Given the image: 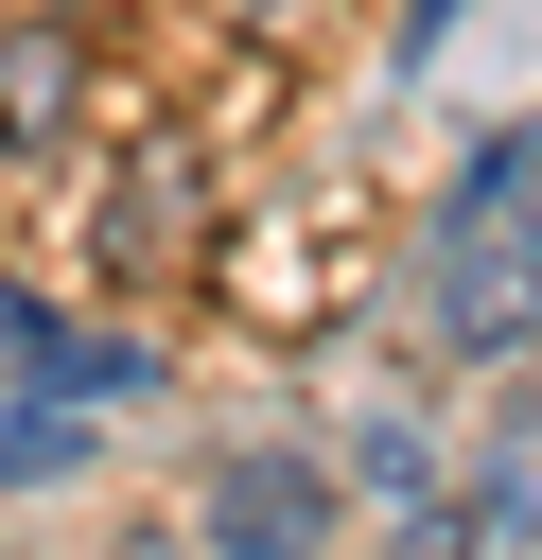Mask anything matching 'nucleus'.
<instances>
[{"label":"nucleus","instance_id":"7ed1b4c3","mask_svg":"<svg viewBox=\"0 0 542 560\" xmlns=\"http://www.w3.org/2000/svg\"><path fill=\"white\" fill-rule=\"evenodd\" d=\"M332 245H350V210H297V228H227L210 262H227V315H332Z\"/></svg>","mask_w":542,"mask_h":560},{"label":"nucleus","instance_id":"20e7f679","mask_svg":"<svg viewBox=\"0 0 542 560\" xmlns=\"http://www.w3.org/2000/svg\"><path fill=\"white\" fill-rule=\"evenodd\" d=\"M192 210H210V175H192V158L157 140V158H140V175L105 192V228H87V262H105V280H157V262L192 245Z\"/></svg>","mask_w":542,"mask_h":560},{"label":"nucleus","instance_id":"39448f33","mask_svg":"<svg viewBox=\"0 0 542 560\" xmlns=\"http://www.w3.org/2000/svg\"><path fill=\"white\" fill-rule=\"evenodd\" d=\"M87 122V35L70 18H17L0 35V158H35V140H70Z\"/></svg>","mask_w":542,"mask_h":560},{"label":"nucleus","instance_id":"f257e3e1","mask_svg":"<svg viewBox=\"0 0 542 560\" xmlns=\"http://www.w3.org/2000/svg\"><path fill=\"white\" fill-rule=\"evenodd\" d=\"M420 315H437V350H525V332H542V122L490 140V158L437 192V228H420Z\"/></svg>","mask_w":542,"mask_h":560},{"label":"nucleus","instance_id":"423d86ee","mask_svg":"<svg viewBox=\"0 0 542 560\" xmlns=\"http://www.w3.org/2000/svg\"><path fill=\"white\" fill-rule=\"evenodd\" d=\"M367 560H472V525H455V508H420V490H402V525H385V542H367Z\"/></svg>","mask_w":542,"mask_h":560},{"label":"nucleus","instance_id":"0eeeda50","mask_svg":"<svg viewBox=\"0 0 542 560\" xmlns=\"http://www.w3.org/2000/svg\"><path fill=\"white\" fill-rule=\"evenodd\" d=\"M437 18H455V0H402V35H437Z\"/></svg>","mask_w":542,"mask_h":560},{"label":"nucleus","instance_id":"f03ea898","mask_svg":"<svg viewBox=\"0 0 542 560\" xmlns=\"http://www.w3.org/2000/svg\"><path fill=\"white\" fill-rule=\"evenodd\" d=\"M192 542H210V560H332V472L262 438V455H227V472H210Z\"/></svg>","mask_w":542,"mask_h":560}]
</instances>
